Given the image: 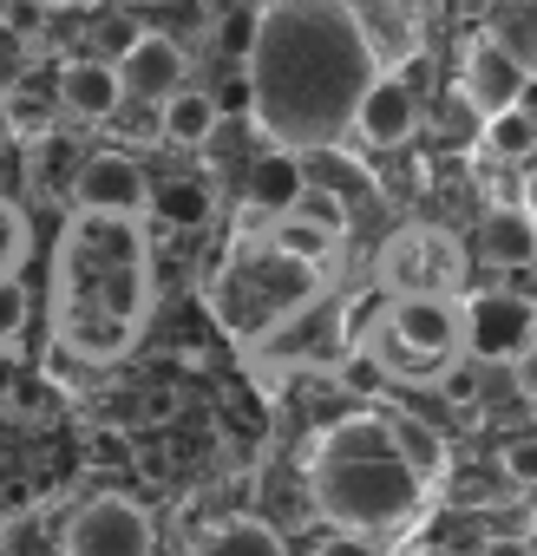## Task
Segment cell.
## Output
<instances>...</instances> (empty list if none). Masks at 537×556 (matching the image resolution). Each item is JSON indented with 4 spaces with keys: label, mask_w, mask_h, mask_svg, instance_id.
<instances>
[{
    "label": "cell",
    "mask_w": 537,
    "mask_h": 556,
    "mask_svg": "<svg viewBox=\"0 0 537 556\" xmlns=\"http://www.w3.org/2000/svg\"><path fill=\"white\" fill-rule=\"evenodd\" d=\"M60 549L66 556H151L158 530H151L145 504H132V497H92V504H79L66 517Z\"/></svg>",
    "instance_id": "obj_5"
},
{
    "label": "cell",
    "mask_w": 537,
    "mask_h": 556,
    "mask_svg": "<svg viewBox=\"0 0 537 556\" xmlns=\"http://www.w3.org/2000/svg\"><path fill=\"white\" fill-rule=\"evenodd\" d=\"M511 374H517V387H524V400H537V334H530V348L511 361Z\"/></svg>",
    "instance_id": "obj_33"
},
{
    "label": "cell",
    "mask_w": 537,
    "mask_h": 556,
    "mask_svg": "<svg viewBox=\"0 0 537 556\" xmlns=\"http://www.w3.org/2000/svg\"><path fill=\"white\" fill-rule=\"evenodd\" d=\"M302 190H309V177H302L296 151H268V157L249 170V203H255V210H268V216H289Z\"/></svg>",
    "instance_id": "obj_15"
},
{
    "label": "cell",
    "mask_w": 537,
    "mask_h": 556,
    "mask_svg": "<svg viewBox=\"0 0 537 556\" xmlns=\"http://www.w3.org/2000/svg\"><path fill=\"white\" fill-rule=\"evenodd\" d=\"M118 79H125V99L164 105L171 92H184V47L171 34H138L118 53Z\"/></svg>",
    "instance_id": "obj_10"
},
{
    "label": "cell",
    "mask_w": 537,
    "mask_h": 556,
    "mask_svg": "<svg viewBox=\"0 0 537 556\" xmlns=\"http://www.w3.org/2000/svg\"><path fill=\"white\" fill-rule=\"evenodd\" d=\"M151 308V242L138 216L73 210L60 242V289H53V328L60 348L79 361H118Z\"/></svg>",
    "instance_id": "obj_2"
},
{
    "label": "cell",
    "mask_w": 537,
    "mask_h": 556,
    "mask_svg": "<svg viewBox=\"0 0 537 556\" xmlns=\"http://www.w3.org/2000/svg\"><path fill=\"white\" fill-rule=\"evenodd\" d=\"M268 242H276V249H289L296 262H328L335 255V242L341 236H328V229H315V223H302V216H276V229H268Z\"/></svg>",
    "instance_id": "obj_21"
},
{
    "label": "cell",
    "mask_w": 537,
    "mask_h": 556,
    "mask_svg": "<svg viewBox=\"0 0 537 556\" xmlns=\"http://www.w3.org/2000/svg\"><path fill=\"white\" fill-rule=\"evenodd\" d=\"M0 138H8V125H0Z\"/></svg>",
    "instance_id": "obj_40"
},
{
    "label": "cell",
    "mask_w": 537,
    "mask_h": 556,
    "mask_svg": "<svg viewBox=\"0 0 537 556\" xmlns=\"http://www.w3.org/2000/svg\"><path fill=\"white\" fill-rule=\"evenodd\" d=\"M171 413H177V393H171V387H158V393L145 400V419H171Z\"/></svg>",
    "instance_id": "obj_36"
},
{
    "label": "cell",
    "mask_w": 537,
    "mask_h": 556,
    "mask_svg": "<svg viewBox=\"0 0 537 556\" xmlns=\"http://www.w3.org/2000/svg\"><path fill=\"white\" fill-rule=\"evenodd\" d=\"M315 556H380V549H374V536H361V530H335V536L315 543Z\"/></svg>",
    "instance_id": "obj_29"
},
{
    "label": "cell",
    "mask_w": 537,
    "mask_h": 556,
    "mask_svg": "<svg viewBox=\"0 0 537 556\" xmlns=\"http://www.w3.org/2000/svg\"><path fill=\"white\" fill-rule=\"evenodd\" d=\"M478 249H485V262H498V268L537 262V216H530V210H491L485 229H478Z\"/></svg>",
    "instance_id": "obj_14"
},
{
    "label": "cell",
    "mask_w": 537,
    "mask_h": 556,
    "mask_svg": "<svg viewBox=\"0 0 537 556\" xmlns=\"http://www.w3.org/2000/svg\"><path fill=\"white\" fill-rule=\"evenodd\" d=\"M498 471H504V484L530 491V484H537V432H517V439H504V452H498Z\"/></svg>",
    "instance_id": "obj_23"
},
{
    "label": "cell",
    "mask_w": 537,
    "mask_h": 556,
    "mask_svg": "<svg viewBox=\"0 0 537 556\" xmlns=\"http://www.w3.org/2000/svg\"><path fill=\"white\" fill-rule=\"evenodd\" d=\"M524 73H537V0H498L491 27H485Z\"/></svg>",
    "instance_id": "obj_16"
},
{
    "label": "cell",
    "mask_w": 537,
    "mask_h": 556,
    "mask_svg": "<svg viewBox=\"0 0 537 556\" xmlns=\"http://www.w3.org/2000/svg\"><path fill=\"white\" fill-rule=\"evenodd\" d=\"M47 387H53V380H27V387L14 393V406H21V413H40V406H47Z\"/></svg>",
    "instance_id": "obj_35"
},
{
    "label": "cell",
    "mask_w": 537,
    "mask_h": 556,
    "mask_svg": "<svg viewBox=\"0 0 537 556\" xmlns=\"http://www.w3.org/2000/svg\"><path fill=\"white\" fill-rule=\"evenodd\" d=\"M27 328V289L14 282V275H0V348H14Z\"/></svg>",
    "instance_id": "obj_26"
},
{
    "label": "cell",
    "mask_w": 537,
    "mask_h": 556,
    "mask_svg": "<svg viewBox=\"0 0 537 556\" xmlns=\"http://www.w3.org/2000/svg\"><path fill=\"white\" fill-rule=\"evenodd\" d=\"M255 34H262V14H223V21H216V47H223L229 60H242V66H249V53H255Z\"/></svg>",
    "instance_id": "obj_25"
},
{
    "label": "cell",
    "mask_w": 537,
    "mask_h": 556,
    "mask_svg": "<svg viewBox=\"0 0 537 556\" xmlns=\"http://www.w3.org/2000/svg\"><path fill=\"white\" fill-rule=\"evenodd\" d=\"M354 131H361V144H374V151L407 144V138L420 131V99H413V86L394 79V73H380V79L367 86L361 112H354Z\"/></svg>",
    "instance_id": "obj_11"
},
{
    "label": "cell",
    "mask_w": 537,
    "mask_h": 556,
    "mask_svg": "<svg viewBox=\"0 0 537 556\" xmlns=\"http://www.w3.org/2000/svg\"><path fill=\"white\" fill-rule=\"evenodd\" d=\"M420 556H446V549H420Z\"/></svg>",
    "instance_id": "obj_38"
},
{
    "label": "cell",
    "mask_w": 537,
    "mask_h": 556,
    "mask_svg": "<svg viewBox=\"0 0 537 556\" xmlns=\"http://www.w3.org/2000/svg\"><path fill=\"white\" fill-rule=\"evenodd\" d=\"M530 334H537V308H530L524 295L485 289V295L465 302V354H472L478 367H504V361H517V354L530 348Z\"/></svg>",
    "instance_id": "obj_6"
},
{
    "label": "cell",
    "mask_w": 537,
    "mask_h": 556,
    "mask_svg": "<svg viewBox=\"0 0 537 556\" xmlns=\"http://www.w3.org/2000/svg\"><path fill=\"white\" fill-rule=\"evenodd\" d=\"M387 432H394V445H400V458L420 471V478H439L446 471V439L426 426V419H413V413H400V419H387Z\"/></svg>",
    "instance_id": "obj_18"
},
{
    "label": "cell",
    "mask_w": 537,
    "mask_h": 556,
    "mask_svg": "<svg viewBox=\"0 0 537 556\" xmlns=\"http://www.w3.org/2000/svg\"><path fill=\"white\" fill-rule=\"evenodd\" d=\"M203 556H289V543L268 530V523H255V517H236V523H223L203 543Z\"/></svg>",
    "instance_id": "obj_20"
},
{
    "label": "cell",
    "mask_w": 537,
    "mask_h": 556,
    "mask_svg": "<svg viewBox=\"0 0 537 556\" xmlns=\"http://www.w3.org/2000/svg\"><path fill=\"white\" fill-rule=\"evenodd\" d=\"M524 210H530V216H537V170H530V177H524Z\"/></svg>",
    "instance_id": "obj_37"
},
{
    "label": "cell",
    "mask_w": 537,
    "mask_h": 556,
    "mask_svg": "<svg viewBox=\"0 0 537 556\" xmlns=\"http://www.w3.org/2000/svg\"><path fill=\"white\" fill-rule=\"evenodd\" d=\"M138 8H151V0H138Z\"/></svg>",
    "instance_id": "obj_39"
},
{
    "label": "cell",
    "mask_w": 537,
    "mask_h": 556,
    "mask_svg": "<svg viewBox=\"0 0 537 556\" xmlns=\"http://www.w3.org/2000/svg\"><path fill=\"white\" fill-rule=\"evenodd\" d=\"M118 105H125L118 60H73V66H60V112H66V118L99 125V118H112Z\"/></svg>",
    "instance_id": "obj_12"
},
{
    "label": "cell",
    "mask_w": 537,
    "mask_h": 556,
    "mask_svg": "<svg viewBox=\"0 0 537 556\" xmlns=\"http://www.w3.org/2000/svg\"><path fill=\"white\" fill-rule=\"evenodd\" d=\"M341 380H348L354 393H380V387H394V374L380 367V354H374V348L348 354V361H341Z\"/></svg>",
    "instance_id": "obj_27"
},
{
    "label": "cell",
    "mask_w": 537,
    "mask_h": 556,
    "mask_svg": "<svg viewBox=\"0 0 537 556\" xmlns=\"http://www.w3.org/2000/svg\"><path fill=\"white\" fill-rule=\"evenodd\" d=\"M491 497H498V491H491L485 478H459V484H452V504H465V510H478V504H491Z\"/></svg>",
    "instance_id": "obj_32"
},
{
    "label": "cell",
    "mask_w": 537,
    "mask_h": 556,
    "mask_svg": "<svg viewBox=\"0 0 537 556\" xmlns=\"http://www.w3.org/2000/svg\"><path fill=\"white\" fill-rule=\"evenodd\" d=\"M21 216L8 210V203H0V275H14V255H21Z\"/></svg>",
    "instance_id": "obj_30"
},
{
    "label": "cell",
    "mask_w": 537,
    "mask_h": 556,
    "mask_svg": "<svg viewBox=\"0 0 537 556\" xmlns=\"http://www.w3.org/2000/svg\"><path fill=\"white\" fill-rule=\"evenodd\" d=\"M426 478L400 458L387 419H341L315 452V504L335 530H394L420 510Z\"/></svg>",
    "instance_id": "obj_3"
},
{
    "label": "cell",
    "mask_w": 537,
    "mask_h": 556,
    "mask_svg": "<svg viewBox=\"0 0 537 556\" xmlns=\"http://www.w3.org/2000/svg\"><path fill=\"white\" fill-rule=\"evenodd\" d=\"M0 125L21 131V138H47V131H53V125H47V105L27 99V92H8V99H0Z\"/></svg>",
    "instance_id": "obj_24"
},
{
    "label": "cell",
    "mask_w": 537,
    "mask_h": 556,
    "mask_svg": "<svg viewBox=\"0 0 537 556\" xmlns=\"http://www.w3.org/2000/svg\"><path fill=\"white\" fill-rule=\"evenodd\" d=\"M380 282L394 295H439L446 282H459V249L439 229H400L380 255Z\"/></svg>",
    "instance_id": "obj_7"
},
{
    "label": "cell",
    "mask_w": 537,
    "mask_h": 556,
    "mask_svg": "<svg viewBox=\"0 0 537 556\" xmlns=\"http://www.w3.org/2000/svg\"><path fill=\"white\" fill-rule=\"evenodd\" d=\"M151 210L171 229H197L210 216V184L203 177H164V184H151Z\"/></svg>",
    "instance_id": "obj_17"
},
{
    "label": "cell",
    "mask_w": 537,
    "mask_h": 556,
    "mask_svg": "<svg viewBox=\"0 0 537 556\" xmlns=\"http://www.w3.org/2000/svg\"><path fill=\"white\" fill-rule=\"evenodd\" d=\"M289 216H302V223H315V229H328V236H348V203H341L328 184H315V177H309V190L296 197Z\"/></svg>",
    "instance_id": "obj_22"
},
{
    "label": "cell",
    "mask_w": 537,
    "mask_h": 556,
    "mask_svg": "<svg viewBox=\"0 0 537 556\" xmlns=\"http://www.w3.org/2000/svg\"><path fill=\"white\" fill-rule=\"evenodd\" d=\"M249 118L276 151H328L354 131L380 53L348 0H268L249 53Z\"/></svg>",
    "instance_id": "obj_1"
},
{
    "label": "cell",
    "mask_w": 537,
    "mask_h": 556,
    "mask_svg": "<svg viewBox=\"0 0 537 556\" xmlns=\"http://www.w3.org/2000/svg\"><path fill=\"white\" fill-rule=\"evenodd\" d=\"M459 92H465V105H472L478 118H498V112L524 105L530 73L485 34V40H472V53H465V66H459Z\"/></svg>",
    "instance_id": "obj_8"
},
{
    "label": "cell",
    "mask_w": 537,
    "mask_h": 556,
    "mask_svg": "<svg viewBox=\"0 0 537 556\" xmlns=\"http://www.w3.org/2000/svg\"><path fill=\"white\" fill-rule=\"evenodd\" d=\"M322 295V268L315 262H296L289 249L276 242H249L229 268H223V282H216V315L229 334H276L289 328L309 302Z\"/></svg>",
    "instance_id": "obj_4"
},
{
    "label": "cell",
    "mask_w": 537,
    "mask_h": 556,
    "mask_svg": "<svg viewBox=\"0 0 537 556\" xmlns=\"http://www.w3.org/2000/svg\"><path fill=\"white\" fill-rule=\"evenodd\" d=\"M478 556H537V549H530L524 536H485V543H478Z\"/></svg>",
    "instance_id": "obj_34"
},
{
    "label": "cell",
    "mask_w": 537,
    "mask_h": 556,
    "mask_svg": "<svg viewBox=\"0 0 537 556\" xmlns=\"http://www.w3.org/2000/svg\"><path fill=\"white\" fill-rule=\"evenodd\" d=\"M216 125H223V112H216V92H197V86H184V92H171V99L158 105V131H164L171 144H184V151H203V144L216 138Z\"/></svg>",
    "instance_id": "obj_13"
},
{
    "label": "cell",
    "mask_w": 537,
    "mask_h": 556,
    "mask_svg": "<svg viewBox=\"0 0 537 556\" xmlns=\"http://www.w3.org/2000/svg\"><path fill=\"white\" fill-rule=\"evenodd\" d=\"M472 367H478V361L465 354V367H446V374H439V393H446L452 406H478V374H472Z\"/></svg>",
    "instance_id": "obj_28"
},
{
    "label": "cell",
    "mask_w": 537,
    "mask_h": 556,
    "mask_svg": "<svg viewBox=\"0 0 537 556\" xmlns=\"http://www.w3.org/2000/svg\"><path fill=\"white\" fill-rule=\"evenodd\" d=\"M73 197H79V210L138 216V210H151V177H145L132 157H118V151H99V157H86V164L73 170Z\"/></svg>",
    "instance_id": "obj_9"
},
{
    "label": "cell",
    "mask_w": 537,
    "mask_h": 556,
    "mask_svg": "<svg viewBox=\"0 0 537 556\" xmlns=\"http://www.w3.org/2000/svg\"><path fill=\"white\" fill-rule=\"evenodd\" d=\"M255 99H249V73H229V86L216 92V112H249Z\"/></svg>",
    "instance_id": "obj_31"
},
{
    "label": "cell",
    "mask_w": 537,
    "mask_h": 556,
    "mask_svg": "<svg viewBox=\"0 0 537 556\" xmlns=\"http://www.w3.org/2000/svg\"><path fill=\"white\" fill-rule=\"evenodd\" d=\"M485 151L504 157V164L530 157V151H537V112H530V105H511V112L485 118Z\"/></svg>",
    "instance_id": "obj_19"
}]
</instances>
